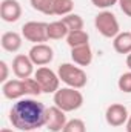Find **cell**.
<instances>
[{
    "label": "cell",
    "instance_id": "19",
    "mask_svg": "<svg viewBox=\"0 0 131 132\" xmlns=\"http://www.w3.org/2000/svg\"><path fill=\"white\" fill-rule=\"evenodd\" d=\"M62 22L66 25V28H68L69 31L83 29V19H82V15H79V14L71 12V14L65 15V17H62Z\"/></svg>",
    "mask_w": 131,
    "mask_h": 132
},
{
    "label": "cell",
    "instance_id": "7",
    "mask_svg": "<svg viewBox=\"0 0 131 132\" xmlns=\"http://www.w3.org/2000/svg\"><path fill=\"white\" fill-rule=\"evenodd\" d=\"M130 114H128V109L127 106L120 104V103H113L106 108L105 111V120L106 123L111 126V128H119V126H123L128 120Z\"/></svg>",
    "mask_w": 131,
    "mask_h": 132
},
{
    "label": "cell",
    "instance_id": "30",
    "mask_svg": "<svg viewBox=\"0 0 131 132\" xmlns=\"http://www.w3.org/2000/svg\"><path fill=\"white\" fill-rule=\"evenodd\" d=\"M30 132H39V131H30Z\"/></svg>",
    "mask_w": 131,
    "mask_h": 132
},
{
    "label": "cell",
    "instance_id": "24",
    "mask_svg": "<svg viewBox=\"0 0 131 132\" xmlns=\"http://www.w3.org/2000/svg\"><path fill=\"white\" fill-rule=\"evenodd\" d=\"M91 3L99 8V9H108V8H113L114 5H117L119 3V0H91Z\"/></svg>",
    "mask_w": 131,
    "mask_h": 132
},
{
    "label": "cell",
    "instance_id": "13",
    "mask_svg": "<svg viewBox=\"0 0 131 132\" xmlns=\"http://www.w3.org/2000/svg\"><path fill=\"white\" fill-rule=\"evenodd\" d=\"M71 60L80 68L91 65V62H93V49H91L90 43L71 48Z\"/></svg>",
    "mask_w": 131,
    "mask_h": 132
},
{
    "label": "cell",
    "instance_id": "26",
    "mask_svg": "<svg viewBox=\"0 0 131 132\" xmlns=\"http://www.w3.org/2000/svg\"><path fill=\"white\" fill-rule=\"evenodd\" d=\"M117 5L120 6V11H122L125 15L131 17V0H119Z\"/></svg>",
    "mask_w": 131,
    "mask_h": 132
},
{
    "label": "cell",
    "instance_id": "20",
    "mask_svg": "<svg viewBox=\"0 0 131 132\" xmlns=\"http://www.w3.org/2000/svg\"><path fill=\"white\" fill-rule=\"evenodd\" d=\"M33 9L46 14V15H53V8H54V0H30Z\"/></svg>",
    "mask_w": 131,
    "mask_h": 132
},
{
    "label": "cell",
    "instance_id": "6",
    "mask_svg": "<svg viewBox=\"0 0 131 132\" xmlns=\"http://www.w3.org/2000/svg\"><path fill=\"white\" fill-rule=\"evenodd\" d=\"M22 35L34 45L45 43L48 40V23L45 22H26L22 26Z\"/></svg>",
    "mask_w": 131,
    "mask_h": 132
},
{
    "label": "cell",
    "instance_id": "10",
    "mask_svg": "<svg viewBox=\"0 0 131 132\" xmlns=\"http://www.w3.org/2000/svg\"><path fill=\"white\" fill-rule=\"evenodd\" d=\"M34 63L33 60L30 59V55H25V54H17L12 60V72L17 78L20 80H25V78H30L34 74Z\"/></svg>",
    "mask_w": 131,
    "mask_h": 132
},
{
    "label": "cell",
    "instance_id": "11",
    "mask_svg": "<svg viewBox=\"0 0 131 132\" xmlns=\"http://www.w3.org/2000/svg\"><path fill=\"white\" fill-rule=\"evenodd\" d=\"M0 17L6 23H14L22 17V6L17 0H2Z\"/></svg>",
    "mask_w": 131,
    "mask_h": 132
},
{
    "label": "cell",
    "instance_id": "25",
    "mask_svg": "<svg viewBox=\"0 0 131 132\" xmlns=\"http://www.w3.org/2000/svg\"><path fill=\"white\" fill-rule=\"evenodd\" d=\"M0 71H2V74H0V81H2V83L8 81L9 68H8V65H6V62H5V60H0Z\"/></svg>",
    "mask_w": 131,
    "mask_h": 132
},
{
    "label": "cell",
    "instance_id": "4",
    "mask_svg": "<svg viewBox=\"0 0 131 132\" xmlns=\"http://www.w3.org/2000/svg\"><path fill=\"white\" fill-rule=\"evenodd\" d=\"M94 26L99 32L106 38H114L117 34L120 32V26H119V20L116 19V15L105 9L102 12H99L94 19Z\"/></svg>",
    "mask_w": 131,
    "mask_h": 132
},
{
    "label": "cell",
    "instance_id": "23",
    "mask_svg": "<svg viewBox=\"0 0 131 132\" xmlns=\"http://www.w3.org/2000/svg\"><path fill=\"white\" fill-rule=\"evenodd\" d=\"M23 81H25V86H26V92H28L30 95H35V97H39V95L43 92L42 88H40V85H39V81H37L34 77L25 78Z\"/></svg>",
    "mask_w": 131,
    "mask_h": 132
},
{
    "label": "cell",
    "instance_id": "1",
    "mask_svg": "<svg viewBox=\"0 0 131 132\" xmlns=\"http://www.w3.org/2000/svg\"><path fill=\"white\" fill-rule=\"evenodd\" d=\"M9 121L22 132L39 131L46 123V108L39 100L20 98L9 109Z\"/></svg>",
    "mask_w": 131,
    "mask_h": 132
},
{
    "label": "cell",
    "instance_id": "16",
    "mask_svg": "<svg viewBox=\"0 0 131 132\" xmlns=\"http://www.w3.org/2000/svg\"><path fill=\"white\" fill-rule=\"evenodd\" d=\"M68 32H69V29L66 28V25L62 20L48 23V40H62V38H66Z\"/></svg>",
    "mask_w": 131,
    "mask_h": 132
},
{
    "label": "cell",
    "instance_id": "12",
    "mask_svg": "<svg viewBox=\"0 0 131 132\" xmlns=\"http://www.w3.org/2000/svg\"><path fill=\"white\" fill-rule=\"evenodd\" d=\"M2 92H3V97L8 100H20L28 94L23 80H8V81H5L2 85Z\"/></svg>",
    "mask_w": 131,
    "mask_h": 132
},
{
    "label": "cell",
    "instance_id": "2",
    "mask_svg": "<svg viewBox=\"0 0 131 132\" xmlns=\"http://www.w3.org/2000/svg\"><path fill=\"white\" fill-rule=\"evenodd\" d=\"M57 74H59L60 81H63L69 88L82 89L86 86V81H88L86 72L76 63H62L57 69Z\"/></svg>",
    "mask_w": 131,
    "mask_h": 132
},
{
    "label": "cell",
    "instance_id": "3",
    "mask_svg": "<svg viewBox=\"0 0 131 132\" xmlns=\"http://www.w3.org/2000/svg\"><path fill=\"white\" fill-rule=\"evenodd\" d=\"M54 104L60 108L63 112H74L82 108L83 104V95L79 89L74 88H60L54 94Z\"/></svg>",
    "mask_w": 131,
    "mask_h": 132
},
{
    "label": "cell",
    "instance_id": "14",
    "mask_svg": "<svg viewBox=\"0 0 131 132\" xmlns=\"http://www.w3.org/2000/svg\"><path fill=\"white\" fill-rule=\"evenodd\" d=\"M22 37L19 32L16 31H8V32L2 34L0 38V45L6 52H17L22 48Z\"/></svg>",
    "mask_w": 131,
    "mask_h": 132
},
{
    "label": "cell",
    "instance_id": "5",
    "mask_svg": "<svg viewBox=\"0 0 131 132\" xmlns=\"http://www.w3.org/2000/svg\"><path fill=\"white\" fill-rule=\"evenodd\" d=\"M34 78L39 81L42 91L45 94H56L60 88V78L59 74L54 72L53 69H49L48 66H40L35 72H34Z\"/></svg>",
    "mask_w": 131,
    "mask_h": 132
},
{
    "label": "cell",
    "instance_id": "9",
    "mask_svg": "<svg viewBox=\"0 0 131 132\" xmlns=\"http://www.w3.org/2000/svg\"><path fill=\"white\" fill-rule=\"evenodd\" d=\"M66 112H63L60 108H57L56 104L51 106L49 109H46V123L45 128L51 132H62L66 125Z\"/></svg>",
    "mask_w": 131,
    "mask_h": 132
},
{
    "label": "cell",
    "instance_id": "28",
    "mask_svg": "<svg viewBox=\"0 0 131 132\" xmlns=\"http://www.w3.org/2000/svg\"><path fill=\"white\" fill-rule=\"evenodd\" d=\"M127 66H128V69L131 71V52L127 55Z\"/></svg>",
    "mask_w": 131,
    "mask_h": 132
},
{
    "label": "cell",
    "instance_id": "29",
    "mask_svg": "<svg viewBox=\"0 0 131 132\" xmlns=\"http://www.w3.org/2000/svg\"><path fill=\"white\" fill-rule=\"evenodd\" d=\"M0 132H14V131H12V129H8V128H3Z\"/></svg>",
    "mask_w": 131,
    "mask_h": 132
},
{
    "label": "cell",
    "instance_id": "18",
    "mask_svg": "<svg viewBox=\"0 0 131 132\" xmlns=\"http://www.w3.org/2000/svg\"><path fill=\"white\" fill-rule=\"evenodd\" d=\"M74 2L72 0H54V8H53V15H62L65 17L72 12Z\"/></svg>",
    "mask_w": 131,
    "mask_h": 132
},
{
    "label": "cell",
    "instance_id": "15",
    "mask_svg": "<svg viewBox=\"0 0 131 132\" xmlns=\"http://www.w3.org/2000/svg\"><path fill=\"white\" fill-rule=\"evenodd\" d=\"M113 48L117 54L128 55L131 52V32H128V31L119 32L113 38Z\"/></svg>",
    "mask_w": 131,
    "mask_h": 132
},
{
    "label": "cell",
    "instance_id": "17",
    "mask_svg": "<svg viewBox=\"0 0 131 132\" xmlns=\"http://www.w3.org/2000/svg\"><path fill=\"white\" fill-rule=\"evenodd\" d=\"M66 43L69 48H76V46H82L90 43V34L83 29L79 31H69L66 35Z\"/></svg>",
    "mask_w": 131,
    "mask_h": 132
},
{
    "label": "cell",
    "instance_id": "27",
    "mask_svg": "<svg viewBox=\"0 0 131 132\" xmlns=\"http://www.w3.org/2000/svg\"><path fill=\"white\" fill-rule=\"evenodd\" d=\"M125 129H127V132H131V114L127 120V123H125Z\"/></svg>",
    "mask_w": 131,
    "mask_h": 132
},
{
    "label": "cell",
    "instance_id": "22",
    "mask_svg": "<svg viewBox=\"0 0 131 132\" xmlns=\"http://www.w3.org/2000/svg\"><path fill=\"white\" fill-rule=\"evenodd\" d=\"M117 88L125 92V94H131V71L128 72H123L119 80H117Z\"/></svg>",
    "mask_w": 131,
    "mask_h": 132
},
{
    "label": "cell",
    "instance_id": "21",
    "mask_svg": "<svg viewBox=\"0 0 131 132\" xmlns=\"http://www.w3.org/2000/svg\"><path fill=\"white\" fill-rule=\"evenodd\" d=\"M62 132H86V125L80 118H72L68 120Z\"/></svg>",
    "mask_w": 131,
    "mask_h": 132
},
{
    "label": "cell",
    "instance_id": "8",
    "mask_svg": "<svg viewBox=\"0 0 131 132\" xmlns=\"http://www.w3.org/2000/svg\"><path fill=\"white\" fill-rule=\"evenodd\" d=\"M28 55L33 60L34 65L46 66L49 65L53 62V59H54V49L49 45H46V43H37V45H33V48L30 49Z\"/></svg>",
    "mask_w": 131,
    "mask_h": 132
}]
</instances>
